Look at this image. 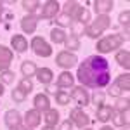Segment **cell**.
Listing matches in <instances>:
<instances>
[{
  "mask_svg": "<svg viewBox=\"0 0 130 130\" xmlns=\"http://www.w3.org/2000/svg\"><path fill=\"white\" fill-rule=\"evenodd\" d=\"M37 23H38V18L33 16V14H28L21 19V28L24 33H35L37 30Z\"/></svg>",
  "mask_w": 130,
  "mask_h": 130,
  "instance_id": "obj_12",
  "label": "cell"
},
{
  "mask_svg": "<svg viewBox=\"0 0 130 130\" xmlns=\"http://www.w3.org/2000/svg\"><path fill=\"white\" fill-rule=\"evenodd\" d=\"M70 94H66V92H57L56 94V102L57 104H61V106H66L68 102H70Z\"/></svg>",
  "mask_w": 130,
  "mask_h": 130,
  "instance_id": "obj_32",
  "label": "cell"
},
{
  "mask_svg": "<svg viewBox=\"0 0 130 130\" xmlns=\"http://www.w3.org/2000/svg\"><path fill=\"white\" fill-rule=\"evenodd\" d=\"M108 94H109V95H115V97H118V95L121 94V90L118 89V85H116V83H113L109 89H108Z\"/></svg>",
  "mask_w": 130,
  "mask_h": 130,
  "instance_id": "obj_37",
  "label": "cell"
},
{
  "mask_svg": "<svg viewBox=\"0 0 130 130\" xmlns=\"http://www.w3.org/2000/svg\"><path fill=\"white\" fill-rule=\"evenodd\" d=\"M50 40L54 42V43H62V42L66 40V33L61 28H54V30L50 31Z\"/></svg>",
  "mask_w": 130,
  "mask_h": 130,
  "instance_id": "obj_25",
  "label": "cell"
},
{
  "mask_svg": "<svg viewBox=\"0 0 130 130\" xmlns=\"http://www.w3.org/2000/svg\"><path fill=\"white\" fill-rule=\"evenodd\" d=\"M10 45H12V49L16 50V52H19V54L28 49V42H26V38L23 35H14L10 38Z\"/></svg>",
  "mask_w": 130,
  "mask_h": 130,
  "instance_id": "obj_15",
  "label": "cell"
},
{
  "mask_svg": "<svg viewBox=\"0 0 130 130\" xmlns=\"http://www.w3.org/2000/svg\"><path fill=\"white\" fill-rule=\"evenodd\" d=\"M0 95H4V83L0 82Z\"/></svg>",
  "mask_w": 130,
  "mask_h": 130,
  "instance_id": "obj_41",
  "label": "cell"
},
{
  "mask_svg": "<svg viewBox=\"0 0 130 130\" xmlns=\"http://www.w3.org/2000/svg\"><path fill=\"white\" fill-rule=\"evenodd\" d=\"M128 18H130V10L127 9V10H123V12L120 14V18H118V19H120L121 24H125V26H127V24H128Z\"/></svg>",
  "mask_w": 130,
  "mask_h": 130,
  "instance_id": "obj_36",
  "label": "cell"
},
{
  "mask_svg": "<svg viewBox=\"0 0 130 130\" xmlns=\"http://www.w3.org/2000/svg\"><path fill=\"white\" fill-rule=\"evenodd\" d=\"M59 130H73V121L71 120H64L59 125Z\"/></svg>",
  "mask_w": 130,
  "mask_h": 130,
  "instance_id": "obj_38",
  "label": "cell"
},
{
  "mask_svg": "<svg viewBox=\"0 0 130 130\" xmlns=\"http://www.w3.org/2000/svg\"><path fill=\"white\" fill-rule=\"evenodd\" d=\"M94 5H95V10L102 16V14L109 12V10L113 9V5H115V4H113V0H97Z\"/></svg>",
  "mask_w": 130,
  "mask_h": 130,
  "instance_id": "obj_20",
  "label": "cell"
},
{
  "mask_svg": "<svg viewBox=\"0 0 130 130\" xmlns=\"http://www.w3.org/2000/svg\"><path fill=\"white\" fill-rule=\"evenodd\" d=\"M70 120L73 121L76 127H80V128L87 127V125L90 123L89 115H85V113H83L80 108H75V109H71V113H70Z\"/></svg>",
  "mask_w": 130,
  "mask_h": 130,
  "instance_id": "obj_7",
  "label": "cell"
},
{
  "mask_svg": "<svg viewBox=\"0 0 130 130\" xmlns=\"http://www.w3.org/2000/svg\"><path fill=\"white\" fill-rule=\"evenodd\" d=\"M115 59L118 61V64H120L121 68H125V70L130 68V52L128 50H120V52L116 54Z\"/></svg>",
  "mask_w": 130,
  "mask_h": 130,
  "instance_id": "obj_21",
  "label": "cell"
},
{
  "mask_svg": "<svg viewBox=\"0 0 130 130\" xmlns=\"http://www.w3.org/2000/svg\"><path fill=\"white\" fill-rule=\"evenodd\" d=\"M12 57H14V56H12V50L7 49V47H4V45H0V73L5 71L10 66Z\"/></svg>",
  "mask_w": 130,
  "mask_h": 130,
  "instance_id": "obj_11",
  "label": "cell"
},
{
  "mask_svg": "<svg viewBox=\"0 0 130 130\" xmlns=\"http://www.w3.org/2000/svg\"><path fill=\"white\" fill-rule=\"evenodd\" d=\"M71 28H73V35H75V37H78L82 31H85L83 24H80V23H75V21L71 23Z\"/></svg>",
  "mask_w": 130,
  "mask_h": 130,
  "instance_id": "obj_35",
  "label": "cell"
},
{
  "mask_svg": "<svg viewBox=\"0 0 130 130\" xmlns=\"http://www.w3.org/2000/svg\"><path fill=\"white\" fill-rule=\"evenodd\" d=\"M115 83L118 85V89H120V90L128 92V90H130V75H128V73H123V75H120V76L116 78V82H115Z\"/></svg>",
  "mask_w": 130,
  "mask_h": 130,
  "instance_id": "obj_22",
  "label": "cell"
},
{
  "mask_svg": "<svg viewBox=\"0 0 130 130\" xmlns=\"http://www.w3.org/2000/svg\"><path fill=\"white\" fill-rule=\"evenodd\" d=\"M92 102L97 106V109L102 108V106H104V94H102V92H95V94L92 95Z\"/></svg>",
  "mask_w": 130,
  "mask_h": 130,
  "instance_id": "obj_33",
  "label": "cell"
},
{
  "mask_svg": "<svg viewBox=\"0 0 130 130\" xmlns=\"http://www.w3.org/2000/svg\"><path fill=\"white\" fill-rule=\"evenodd\" d=\"M37 76H38L40 83L49 85L50 82H52V78H54V73H52V70H49V68H40V70H37Z\"/></svg>",
  "mask_w": 130,
  "mask_h": 130,
  "instance_id": "obj_18",
  "label": "cell"
},
{
  "mask_svg": "<svg viewBox=\"0 0 130 130\" xmlns=\"http://www.w3.org/2000/svg\"><path fill=\"white\" fill-rule=\"evenodd\" d=\"M31 49H33V52L37 56H40V57H50L52 56V47L42 37H35L31 40Z\"/></svg>",
  "mask_w": 130,
  "mask_h": 130,
  "instance_id": "obj_5",
  "label": "cell"
},
{
  "mask_svg": "<svg viewBox=\"0 0 130 130\" xmlns=\"http://www.w3.org/2000/svg\"><path fill=\"white\" fill-rule=\"evenodd\" d=\"M37 66H35V62H31V61H24L23 64H21V73L24 75V78H31L33 75H37Z\"/></svg>",
  "mask_w": 130,
  "mask_h": 130,
  "instance_id": "obj_19",
  "label": "cell"
},
{
  "mask_svg": "<svg viewBox=\"0 0 130 130\" xmlns=\"http://www.w3.org/2000/svg\"><path fill=\"white\" fill-rule=\"evenodd\" d=\"M123 130H128V125H125V128H123Z\"/></svg>",
  "mask_w": 130,
  "mask_h": 130,
  "instance_id": "obj_45",
  "label": "cell"
},
{
  "mask_svg": "<svg viewBox=\"0 0 130 130\" xmlns=\"http://www.w3.org/2000/svg\"><path fill=\"white\" fill-rule=\"evenodd\" d=\"M24 94H30L31 90H33V82L30 80V78H21V82H19V85H18Z\"/></svg>",
  "mask_w": 130,
  "mask_h": 130,
  "instance_id": "obj_30",
  "label": "cell"
},
{
  "mask_svg": "<svg viewBox=\"0 0 130 130\" xmlns=\"http://www.w3.org/2000/svg\"><path fill=\"white\" fill-rule=\"evenodd\" d=\"M40 5H42V4L38 2V0H24V2H23V9L26 10V12H30V14H31V12H35Z\"/></svg>",
  "mask_w": 130,
  "mask_h": 130,
  "instance_id": "obj_27",
  "label": "cell"
},
{
  "mask_svg": "<svg viewBox=\"0 0 130 130\" xmlns=\"http://www.w3.org/2000/svg\"><path fill=\"white\" fill-rule=\"evenodd\" d=\"M123 37L121 35H109V37H106V38H101L99 42H97V45H95V49H97V52H101V54H106V52H111V50L118 49V47H121L123 45Z\"/></svg>",
  "mask_w": 130,
  "mask_h": 130,
  "instance_id": "obj_4",
  "label": "cell"
},
{
  "mask_svg": "<svg viewBox=\"0 0 130 130\" xmlns=\"http://www.w3.org/2000/svg\"><path fill=\"white\" fill-rule=\"evenodd\" d=\"M59 12V2L56 0H49L43 4V9H42V18L45 19H50V18H56Z\"/></svg>",
  "mask_w": 130,
  "mask_h": 130,
  "instance_id": "obj_9",
  "label": "cell"
},
{
  "mask_svg": "<svg viewBox=\"0 0 130 130\" xmlns=\"http://www.w3.org/2000/svg\"><path fill=\"white\" fill-rule=\"evenodd\" d=\"M76 62H78L76 56L71 54V52H68V50H62V52H59V54L56 56V64L61 66V68H64V70H70L73 66H76Z\"/></svg>",
  "mask_w": 130,
  "mask_h": 130,
  "instance_id": "obj_6",
  "label": "cell"
},
{
  "mask_svg": "<svg viewBox=\"0 0 130 130\" xmlns=\"http://www.w3.org/2000/svg\"><path fill=\"white\" fill-rule=\"evenodd\" d=\"M66 47H68V52L70 50H78L80 49V40H78V37H75V35H70V37H66Z\"/></svg>",
  "mask_w": 130,
  "mask_h": 130,
  "instance_id": "obj_26",
  "label": "cell"
},
{
  "mask_svg": "<svg viewBox=\"0 0 130 130\" xmlns=\"http://www.w3.org/2000/svg\"><path fill=\"white\" fill-rule=\"evenodd\" d=\"M12 101H14V102H24V101H26V94L18 87V89L12 90Z\"/></svg>",
  "mask_w": 130,
  "mask_h": 130,
  "instance_id": "obj_31",
  "label": "cell"
},
{
  "mask_svg": "<svg viewBox=\"0 0 130 130\" xmlns=\"http://www.w3.org/2000/svg\"><path fill=\"white\" fill-rule=\"evenodd\" d=\"M47 92H49V94H57V89L52 87V85H49V87H47Z\"/></svg>",
  "mask_w": 130,
  "mask_h": 130,
  "instance_id": "obj_39",
  "label": "cell"
},
{
  "mask_svg": "<svg viewBox=\"0 0 130 130\" xmlns=\"http://www.w3.org/2000/svg\"><path fill=\"white\" fill-rule=\"evenodd\" d=\"M16 130H31V128H30V127H26V125H24V127H23V125H19Z\"/></svg>",
  "mask_w": 130,
  "mask_h": 130,
  "instance_id": "obj_40",
  "label": "cell"
},
{
  "mask_svg": "<svg viewBox=\"0 0 130 130\" xmlns=\"http://www.w3.org/2000/svg\"><path fill=\"white\" fill-rule=\"evenodd\" d=\"M4 120H5V125L9 127V128H18L21 125V115L19 111L16 109H9L7 113H5V116H4Z\"/></svg>",
  "mask_w": 130,
  "mask_h": 130,
  "instance_id": "obj_10",
  "label": "cell"
},
{
  "mask_svg": "<svg viewBox=\"0 0 130 130\" xmlns=\"http://www.w3.org/2000/svg\"><path fill=\"white\" fill-rule=\"evenodd\" d=\"M109 23H111V19H109V16H108V14L97 16V19L94 21L92 24H89V26L85 28L83 33H85L89 38H97L102 31H106L108 28H109Z\"/></svg>",
  "mask_w": 130,
  "mask_h": 130,
  "instance_id": "obj_3",
  "label": "cell"
},
{
  "mask_svg": "<svg viewBox=\"0 0 130 130\" xmlns=\"http://www.w3.org/2000/svg\"><path fill=\"white\" fill-rule=\"evenodd\" d=\"M130 108V101L128 99H118L116 101V104H115V111H118V113H125V111H128Z\"/></svg>",
  "mask_w": 130,
  "mask_h": 130,
  "instance_id": "obj_28",
  "label": "cell"
},
{
  "mask_svg": "<svg viewBox=\"0 0 130 130\" xmlns=\"http://www.w3.org/2000/svg\"><path fill=\"white\" fill-rule=\"evenodd\" d=\"M111 115H113V109H111L109 106H102L97 109V120L102 121V123H106V121L111 118Z\"/></svg>",
  "mask_w": 130,
  "mask_h": 130,
  "instance_id": "obj_24",
  "label": "cell"
},
{
  "mask_svg": "<svg viewBox=\"0 0 130 130\" xmlns=\"http://www.w3.org/2000/svg\"><path fill=\"white\" fill-rule=\"evenodd\" d=\"M87 130H92V128H87Z\"/></svg>",
  "mask_w": 130,
  "mask_h": 130,
  "instance_id": "obj_46",
  "label": "cell"
},
{
  "mask_svg": "<svg viewBox=\"0 0 130 130\" xmlns=\"http://www.w3.org/2000/svg\"><path fill=\"white\" fill-rule=\"evenodd\" d=\"M33 104H35V109L37 111H47L50 109V101L45 94H37L35 99H33Z\"/></svg>",
  "mask_w": 130,
  "mask_h": 130,
  "instance_id": "obj_14",
  "label": "cell"
},
{
  "mask_svg": "<svg viewBox=\"0 0 130 130\" xmlns=\"http://www.w3.org/2000/svg\"><path fill=\"white\" fill-rule=\"evenodd\" d=\"M73 75H71L70 71H62L59 75V78H57V87L59 89H66V87H73Z\"/></svg>",
  "mask_w": 130,
  "mask_h": 130,
  "instance_id": "obj_16",
  "label": "cell"
},
{
  "mask_svg": "<svg viewBox=\"0 0 130 130\" xmlns=\"http://www.w3.org/2000/svg\"><path fill=\"white\" fill-rule=\"evenodd\" d=\"M14 80H16V75L12 73V71H9V70H5V71H2L0 73V82L2 83H14Z\"/></svg>",
  "mask_w": 130,
  "mask_h": 130,
  "instance_id": "obj_29",
  "label": "cell"
},
{
  "mask_svg": "<svg viewBox=\"0 0 130 130\" xmlns=\"http://www.w3.org/2000/svg\"><path fill=\"white\" fill-rule=\"evenodd\" d=\"M43 120H45V123H47V127H56V125L59 123V111L47 109V111H45Z\"/></svg>",
  "mask_w": 130,
  "mask_h": 130,
  "instance_id": "obj_17",
  "label": "cell"
},
{
  "mask_svg": "<svg viewBox=\"0 0 130 130\" xmlns=\"http://www.w3.org/2000/svg\"><path fill=\"white\" fill-rule=\"evenodd\" d=\"M111 118H113V123H115L116 127H125V125H128V118L125 116V113H118V111L113 109Z\"/></svg>",
  "mask_w": 130,
  "mask_h": 130,
  "instance_id": "obj_23",
  "label": "cell"
},
{
  "mask_svg": "<svg viewBox=\"0 0 130 130\" xmlns=\"http://www.w3.org/2000/svg\"><path fill=\"white\" fill-rule=\"evenodd\" d=\"M42 130H54V127H43Z\"/></svg>",
  "mask_w": 130,
  "mask_h": 130,
  "instance_id": "obj_43",
  "label": "cell"
},
{
  "mask_svg": "<svg viewBox=\"0 0 130 130\" xmlns=\"http://www.w3.org/2000/svg\"><path fill=\"white\" fill-rule=\"evenodd\" d=\"M101 130H113V128H111V127H108V125H104V127H102Z\"/></svg>",
  "mask_w": 130,
  "mask_h": 130,
  "instance_id": "obj_42",
  "label": "cell"
},
{
  "mask_svg": "<svg viewBox=\"0 0 130 130\" xmlns=\"http://www.w3.org/2000/svg\"><path fill=\"white\" fill-rule=\"evenodd\" d=\"M40 120H42V115H40V111H37V109H30V111H26V115H24V123L30 128L38 127Z\"/></svg>",
  "mask_w": 130,
  "mask_h": 130,
  "instance_id": "obj_13",
  "label": "cell"
},
{
  "mask_svg": "<svg viewBox=\"0 0 130 130\" xmlns=\"http://www.w3.org/2000/svg\"><path fill=\"white\" fill-rule=\"evenodd\" d=\"M64 14L75 23H80V24H87L90 19V12L87 9H83L80 4L76 2H66L64 4Z\"/></svg>",
  "mask_w": 130,
  "mask_h": 130,
  "instance_id": "obj_2",
  "label": "cell"
},
{
  "mask_svg": "<svg viewBox=\"0 0 130 130\" xmlns=\"http://www.w3.org/2000/svg\"><path fill=\"white\" fill-rule=\"evenodd\" d=\"M76 78H78V82L82 85L90 87V89H102V87H106L111 80L108 59H104L102 56H89L78 66Z\"/></svg>",
  "mask_w": 130,
  "mask_h": 130,
  "instance_id": "obj_1",
  "label": "cell"
},
{
  "mask_svg": "<svg viewBox=\"0 0 130 130\" xmlns=\"http://www.w3.org/2000/svg\"><path fill=\"white\" fill-rule=\"evenodd\" d=\"M2 10H4V5H2V2H0V12H2Z\"/></svg>",
  "mask_w": 130,
  "mask_h": 130,
  "instance_id": "obj_44",
  "label": "cell"
},
{
  "mask_svg": "<svg viewBox=\"0 0 130 130\" xmlns=\"http://www.w3.org/2000/svg\"><path fill=\"white\" fill-rule=\"evenodd\" d=\"M70 97L75 101L78 106H87V104H90V97H89L87 90L83 89V87H73V92H71Z\"/></svg>",
  "mask_w": 130,
  "mask_h": 130,
  "instance_id": "obj_8",
  "label": "cell"
},
{
  "mask_svg": "<svg viewBox=\"0 0 130 130\" xmlns=\"http://www.w3.org/2000/svg\"><path fill=\"white\" fill-rule=\"evenodd\" d=\"M56 23H57L59 26H70L73 21H71L70 18H68L64 12H62V14H59V16H56Z\"/></svg>",
  "mask_w": 130,
  "mask_h": 130,
  "instance_id": "obj_34",
  "label": "cell"
}]
</instances>
